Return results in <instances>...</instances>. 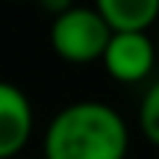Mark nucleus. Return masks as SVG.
<instances>
[{
	"label": "nucleus",
	"instance_id": "nucleus-4",
	"mask_svg": "<svg viewBox=\"0 0 159 159\" xmlns=\"http://www.w3.org/2000/svg\"><path fill=\"white\" fill-rule=\"evenodd\" d=\"M33 106L18 85H0V159H12L33 136Z\"/></svg>",
	"mask_w": 159,
	"mask_h": 159
},
{
	"label": "nucleus",
	"instance_id": "nucleus-5",
	"mask_svg": "<svg viewBox=\"0 0 159 159\" xmlns=\"http://www.w3.org/2000/svg\"><path fill=\"white\" fill-rule=\"evenodd\" d=\"M115 30H150L159 21V0H94Z\"/></svg>",
	"mask_w": 159,
	"mask_h": 159
},
{
	"label": "nucleus",
	"instance_id": "nucleus-7",
	"mask_svg": "<svg viewBox=\"0 0 159 159\" xmlns=\"http://www.w3.org/2000/svg\"><path fill=\"white\" fill-rule=\"evenodd\" d=\"M39 3H41V9H44V12H53V15H59V12L71 9V6H74V0H39Z\"/></svg>",
	"mask_w": 159,
	"mask_h": 159
},
{
	"label": "nucleus",
	"instance_id": "nucleus-2",
	"mask_svg": "<svg viewBox=\"0 0 159 159\" xmlns=\"http://www.w3.org/2000/svg\"><path fill=\"white\" fill-rule=\"evenodd\" d=\"M115 27L103 18L97 6H71L53 18L50 44L59 59L71 65L100 62Z\"/></svg>",
	"mask_w": 159,
	"mask_h": 159
},
{
	"label": "nucleus",
	"instance_id": "nucleus-1",
	"mask_svg": "<svg viewBox=\"0 0 159 159\" xmlns=\"http://www.w3.org/2000/svg\"><path fill=\"white\" fill-rule=\"evenodd\" d=\"M130 148L127 124L100 100H77L47 124L44 159H124Z\"/></svg>",
	"mask_w": 159,
	"mask_h": 159
},
{
	"label": "nucleus",
	"instance_id": "nucleus-8",
	"mask_svg": "<svg viewBox=\"0 0 159 159\" xmlns=\"http://www.w3.org/2000/svg\"><path fill=\"white\" fill-rule=\"evenodd\" d=\"M156 44H159V33H156Z\"/></svg>",
	"mask_w": 159,
	"mask_h": 159
},
{
	"label": "nucleus",
	"instance_id": "nucleus-3",
	"mask_svg": "<svg viewBox=\"0 0 159 159\" xmlns=\"http://www.w3.org/2000/svg\"><path fill=\"white\" fill-rule=\"evenodd\" d=\"M159 59V44L148 30H115L103 53V68L115 83H142Z\"/></svg>",
	"mask_w": 159,
	"mask_h": 159
},
{
	"label": "nucleus",
	"instance_id": "nucleus-6",
	"mask_svg": "<svg viewBox=\"0 0 159 159\" xmlns=\"http://www.w3.org/2000/svg\"><path fill=\"white\" fill-rule=\"evenodd\" d=\"M139 124H142L144 139L159 148V80L144 91V97H142V106H139Z\"/></svg>",
	"mask_w": 159,
	"mask_h": 159
}]
</instances>
